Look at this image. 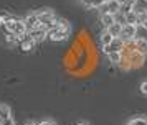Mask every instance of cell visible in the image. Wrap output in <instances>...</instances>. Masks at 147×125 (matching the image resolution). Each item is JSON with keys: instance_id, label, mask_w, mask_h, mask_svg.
<instances>
[{"instance_id": "cell-2", "label": "cell", "mask_w": 147, "mask_h": 125, "mask_svg": "<svg viewBox=\"0 0 147 125\" xmlns=\"http://www.w3.org/2000/svg\"><path fill=\"white\" fill-rule=\"evenodd\" d=\"M119 8H121V0H104L102 3L99 5V10L101 13H111V15H116L119 13Z\"/></svg>"}, {"instance_id": "cell-17", "label": "cell", "mask_w": 147, "mask_h": 125, "mask_svg": "<svg viewBox=\"0 0 147 125\" xmlns=\"http://www.w3.org/2000/svg\"><path fill=\"white\" fill-rule=\"evenodd\" d=\"M18 41H20V39L17 38L15 35H12V33H7V35H5V43H7L8 46H17Z\"/></svg>"}, {"instance_id": "cell-12", "label": "cell", "mask_w": 147, "mask_h": 125, "mask_svg": "<svg viewBox=\"0 0 147 125\" xmlns=\"http://www.w3.org/2000/svg\"><path fill=\"white\" fill-rule=\"evenodd\" d=\"M124 21L127 25H137V13L134 10H129L127 13H124Z\"/></svg>"}, {"instance_id": "cell-6", "label": "cell", "mask_w": 147, "mask_h": 125, "mask_svg": "<svg viewBox=\"0 0 147 125\" xmlns=\"http://www.w3.org/2000/svg\"><path fill=\"white\" fill-rule=\"evenodd\" d=\"M122 48H124V41H122L121 38H114L113 41H111L107 46H104L102 49H104L106 54H109V53H121Z\"/></svg>"}, {"instance_id": "cell-4", "label": "cell", "mask_w": 147, "mask_h": 125, "mask_svg": "<svg viewBox=\"0 0 147 125\" xmlns=\"http://www.w3.org/2000/svg\"><path fill=\"white\" fill-rule=\"evenodd\" d=\"M35 15H36V18H38V21H40L41 25L47 26V30H48V25H50V23H51V21L55 20V17H56V15H55L51 10H50V8H45V10H38V12L35 13Z\"/></svg>"}, {"instance_id": "cell-11", "label": "cell", "mask_w": 147, "mask_h": 125, "mask_svg": "<svg viewBox=\"0 0 147 125\" xmlns=\"http://www.w3.org/2000/svg\"><path fill=\"white\" fill-rule=\"evenodd\" d=\"M12 117V110H10V107L5 104H0V124L3 122V120H7V118Z\"/></svg>"}, {"instance_id": "cell-19", "label": "cell", "mask_w": 147, "mask_h": 125, "mask_svg": "<svg viewBox=\"0 0 147 125\" xmlns=\"http://www.w3.org/2000/svg\"><path fill=\"white\" fill-rule=\"evenodd\" d=\"M107 58H109V61H111L113 64L119 66V63H121V53H109V54H107Z\"/></svg>"}, {"instance_id": "cell-14", "label": "cell", "mask_w": 147, "mask_h": 125, "mask_svg": "<svg viewBox=\"0 0 147 125\" xmlns=\"http://www.w3.org/2000/svg\"><path fill=\"white\" fill-rule=\"evenodd\" d=\"M147 38V28L144 25H136V36L134 39H146Z\"/></svg>"}, {"instance_id": "cell-21", "label": "cell", "mask_w": 147, "mask_h": 125, "mask_svg": "<svg viewBox=\"0 0 147 125\" xmlns=\"http://www.w3.org/2000/svg\"><path fill=\"white\" fill-rule=\"evenodd\" d=\"M8 17H10L8 13H0V26H3V23H5V20H7Z\"/></svg>"}, {"instance_id": "cell-22", "label": "cell", "mask_w": 147, "mask_h": 125, "mask_svg": "<svg viewBox=\"0 0 147 125\" xmlns=\"http://www.w3.org/2000/svg\"><path fill=\"white\" fill-rule=\"evenodd\" d=\"M140 92H142V94H144V96H147V81H144V82H142V84H140Z\"/></svg>"}, {"instance_id": "cell-15", "label": "cell", "mask_w": 147, "mask_h": 125, "mask_svg": "<svg viewBox=\"0 0 147 125\" xmlns=\"http://www.w3.org/2000/svg\"><path fill=\"white\" fill-rule=\"evenodd\" d=\"M104 0H83V5L86 8H99V5Z\"/></svg>"}, {"instance_id": "cell-1", "label": "cell", "mask_w": 147, "mask_h": 125, "mask_svg": "<svg viewBox=\"0 0 147 125\" xmlns=\"http://www.w3.org/2000/svg\"><path fill=\"white\" fill-rule=\"evenodd\" d=\"M3 26H5L7 33H12V35H15L18 39H20L22 36H25V35H27V28H25L23 20L13 18V17H8V18L5 20Z\"/></svg>"}, {"instance_id": "cell-29", "label": "cell", "mask_w": 147, "mask_h": 125, "mask_svg": "<svg viewBox=\"0 0 147 125\" xmlns=\"http://www.w3.org/2000/svg\"><path fill=\"white\" fill-rule=\"evenodd\" d=\"M80 2H83V0H80Z\"/></svg>"}, {"instance_id": "cell-25", "label": "cell", "mask_w": 147, "mask_h": 125, "mask_svg": "<svg viewBox=\"0 0 147 125\" xmlns=\"http://www.w3.org/2000/svg\"><path fill=\"white\" fill-rule=\"evenodd\" d=\"M122 3H126V5H129V7H132L134 3H136V0H121Z\"/></svg>"}, {"instance_id": "cell-7", "label": "cell", "mask_w": 147, "mask_h": 125, "mask_svg": "<svg viewBox=\"0 0 147 125\" xmlns=\"http://www.w3.org/2000/svg\"><path fill=\"white\" fill-rule=\"evenodd\" d=\"M18 45H20V49H22V51L30 53V51H33V49H35V45H36V43H35V41L30 38L28 35H25V36H22V38H20Z\"/></svg>"}, {"instance_id": "cell-28", "label": "cell", "mask_w": 147, "mask_h": 125, "mask_svg": "<svg viewBox=\"0 0 147 125\" xmlns=\"http://www.w3.org/2000/svg\"><path fill=\"white\" fill-rule=\"evenodd\" d=\"M144 26H146V28H147V21H146V23H144Z\"/></svg>"}, {"instance_id": "cell-20", "label": "cell", "mask_w": 147, "mask_h": 125, "mask_svg": "<svg viewBox=\"0 0 147 125\" xmlns=\"http://www.w3.org/2000/svg\"><path fill=\"white\" fill-rule=\"evenodd\" d=\"M146 21H147V12L137 13V25H144Z\"/></svg>"}, {"instance_id": "cell-24", "label": "cell", "mask_w": 147, "mask_h": 125, "mask_svg": "<svg viewBox=\"0 0 147 125\" xmlns=\"http://www.w3.org/2000/svg\"><path fill=\"white\" fill-rule=\"evenodd\" d=\"M36 125H56L53 122V120H41L40 124H36Z\"/></svg>"}, {"instance_id": "cell-8", "label": "cell", "mask_w": 147, "mask_h": 125, "mask_svg": "<svg viewBox=\"0 0 147 125\" xmlns=\"http://www.w3.org/2000/svg\"><path fill=\"white\" fill-rule=\"evenodd\" d=\"M23 23H25L27 33L30 31V30H33V28H36V26L41 25L40 21H38V18H36V15H35V13H30V15H27V17H25V20H23Z\"/></svg>"}, {"instance_id": "cell-3", "label": "cell", "mask_w": 147, "mask_h": 125, "mask_svg": "<svg viewBox=\"0 0 147 125\" xmlns=\"http://www.w3.org/2000/svg\"><path fill=\"white\" fill-rule=\"evenodd\" d=\"M47 33H48L47 26H45V25H40V26H36V28H33V30H30L27 35H28L32 39H33L35 43H41L43 39H47Z\"/></svg>"}, {"instance_id": "cell-13", "label": "cell", "mask_w": 147, "mask_h": 125, "mask_svg": "<svg viewBox=\"0 0 147 125\" xmlns=\"http://www.w3.org/2000/svg\"><path fill=\"white\" fill-rule=\"evenodd\" d=\"M114 21H116L114 15H111V13H101V23H102L104 28H107L109 25H113Z\"/></svg>"}, {"instance_id": "cell-10", "label": "cell", "mask_w": 147, "mask_h": 125, "mask_svg": "<svg viewBox=\"0 0 147 125\" xmlns=\"http://www.w3.org/2000/svg\"><path fill=\"white\" fill-rule=\"evenodd\" d=\"M121 28H122V25L121 23H117V21H114L113 25H109L106 28V31L111 35V36H114V38H117L119 36V33H121Z\"/></svg>"}, {"instance_id": "cell-27", "label": "cell", "mask_w": 147, "mask_h": 125, "mask_svg": "<svg viewBox=\"0 0 147 125\" xmlns=\"http://www.w3.org/2000/svg\"><path fill=\"white\" fill-rule=\"evenodd\" d=\"M76 125H89V124H86V122H78Z\"/></svg>"}, {"instance_id": "cell-26", "label": "cell", "mask_w": 147, "mask_h": 125, "mask_svg": "<svg viewBox=\"0 0 147 125\" xmlns=\"http://www.w3.org/2000/svg\"><path fill=\"white\" fill-rule=\"evenodd\" d=\"M23 125H36V124H35V122H25Z\"/></svg>"}, {"instance_id": "cell-18", "label": "cell", "mask_w": 147, "mask_h": 125, "mask_svg": "<svg viewBox=\"0 0 147 125\" xmlns=\"http://www.w3.org/2000/svg\"><path fill=\"white\" fill-rule=\"evenodd\" d=\"M127 125H147V117H134L127 122Z\"/></svg>"}, {"instance_id": "cell-16", "label": "cell", "mask_w": 147, "mask_h": 125, "mask_svg": "<svg viewBox=\"0 0 147 125\" xmlns=\"http://www.w3.org/2000/svg\"><path fill=\"white\" fill-rule=\"evenodd\" d=\"M99 39H101V45H102V48H104V46H107L111 41H113L114 36H111L107 31H102V33H101V38Z\"/></svg>"}, {"instance_id": "cell-23", "label": "cell", "mask_w": 147, "mask_h": 125, "mask_svg": "<svg viewBox=\"0 0 147 125\" xmlns=\"http://www.w3.org/2000/svg\"><path fill=\"white\" fill-rule=\"evenodd\" d=\"M0 125H15V122H13V118L10 117V118H7V120H3Z\"/></svg>"}, {"instance_id": "cell-9", "label": "cell", "mask_w": 147, "mask_h": 125, "mask_svg": "<svg viewBox=\"0 0 147 125\" xmlns=\"http://www.w3.org/2000/svg\"><path fill=\"white\" fill-rule=\"evenodd\" d=\"M134 45H136V51L147 56V41L146 39H134Z\"/></svg>"}, {"instance_id": "cell-5", "label": "cell", "mask_w": 147, "mask_h": 125, "mask_svg": "<svg viewBox=\"0 0 147 125\" xmlns=\"http://www.w3.org/2000/svg\"><path fill=\"white\" fill-rule=\"evenodd\" d=\"M134 36H136V25H127V23H124L122 28H121V33H119L117 38H121L124 43H126V41L134 39Z\"/></svg>"}]
</instances>
